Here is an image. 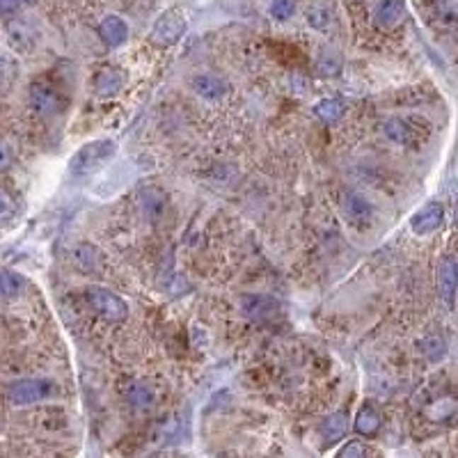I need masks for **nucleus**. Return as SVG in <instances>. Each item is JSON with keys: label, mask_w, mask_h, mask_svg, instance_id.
<instances>
[{"label": "nucleus", "mask_w": 458, "mask_h": 458, "mask_svg": "<svg viewBox=\"0 0 458 458\" xmlns=\"http://www.w3.org/2000/svg\"><path fill=\"white\" fill-rule=\"evenodd\" d=\"M74 266L78 270H83V273H96L101 268V255H99V250H96L94 246H90V243H81L76 250H74Z\"/></svg>", "instance_id": "obj_14"}, {"label": "nucleus", "mask_w": 458, "mask_h": 458, "mask_svg": "<svg viewBox=\"0 0 458 458\" xmlns=\"http://www.w3.org/2000/svg\"><path fill=\"white\" fill-rule=\"evenodd\" d=\"M346 426H348L346 415H344V413H333V415H330L328 420L324 422V426H321L324 440H326V442H337L339 437H344Z\"/></svg>", "instance_id": "obj_18"}, {"label": "nucleus", "mask_w": 458, "mask_h": 458, "mask_svg": "<svg viewBox=\"0 0 458 458\" xmlns=\"http://www.w3.org/2000/svg\"><path fill=\"white\" fill-rule=\"evenodd\" d=\"M193 90L207 101H220L222 96H227L229 85L225 78H220L216 74H200L193 78Z\"/></svg>", "instance_id": "obj_10"}, {"label": "nucleus", "mask_w": 458, "mask_h": 458, "mask_svg": "<svg viewBox=\"0 0 458 458\" xmlns=\"http://www.w3.org/2000/svg\"><path fill=\"white\" fill-rule=\"evenodd\" d=\"M403 12H406L403 0H381L376 7L374 18L381 28H394V25L401 23Z\"/></svg>", "instance_id": "obj_12"}, {"label": "nucleus", "mask_w": 458, "mask_h": 458, "mask_svg": "<svg viewBox=\"0 0 458 458\" xmlns=\"http://www.w3.org/2000/svg\"><path fill=\"white\" fill-rule=\"evenodd\" d=\"M437 289H440V298L445 300L447 307H454L456 298V261L454 257H445L437 268Z\"/></svg>", "instance_id": "obj_11"}, {"label": "nucleus", "mask_w": 458, "mask_h": 458, "mask_svg": "<svg viewBox=\"0 0 458 458\" xmlns=\"http://www.w3.org/2000/svg\"><path fill=\"white\" fill-rule=\"evenodd\" d=\"M55 392V385L44 378H28V381H18L9 387V401L16 406H28L37 403L42 399L51 396Z\"/></svg>", "instance_id": "obj_5"}, {"label": "nucleus", "mask_w": 458, "mask_h": 458, "mask_svg": "<svg viewBox=\"0 0 458 458\" xmlns=\"http://www.w3.org/2000/svg\"><path fill=\"white\" fill-rule=\"evenodd\" d=\"M183 33H186V18H183L177 9H170V12H165V14H161L159 18H156L154 30H151V39L156 44L168 46V44L179 42Z\"/></svg>", "instance_id": "obj_6"}, {"label": "nucleus", "mask_w": 458, "mask_h": 458, "mask_svg": "<svg viewBox=\"0 0 458 458\" xmlns=\"http://www.w3.org/2000/svg\"><path fill=\"white\" fill-rule=\"evenodd\" d=\"M14 211H16V204H14V200H12V195L0 188V220L12 218Z\"/></svg>", "instance_id": "obj_26"}, {"label": "nucleus", "mask_w": 458, "mask_h": 458, "mask_svg": "<svg viewBox=\"0 0 458 458\" xmlns=\"http://www.w3.org/2000/svg\"><path fill=\"white\" fill-rule=\"evenodd\" d=\"M383 133L387 140L401 144V147H420L424 142L420 124L415 120H408V117H392V120H387L383 124Z\"/></svg>", "instance_id": "obj_4"}, {"label": "nucleus", "mask_w": 458, "mask_h": 458, "mask_svg": "<svg viewBox=\"0 0 458 458\" xmlns=\"http://www.w3.org/2000/svg\"><path fill=\"white\" fill-rule=\"evenodd\" d=\"M422 350H424V355L428 360H433V362H437V360H442L445 353H447V342L440 337V335H428L426 339H422Z\"/></svg>", "instance_id": "obj_20"}, {"label": "nucleus", "mask_w": 458, "mask_h": 458, "mask_svg": "<svg viewBox=\"0 0 458 458\" xmlns=\"http://www.w3.org/2000/svg\"><path fill=\"white\" fill-rule=\"evenodd\" d=\"M344 110H346V105H344L342 99H324V101H319L316 108H314L316 117L321 122H326V124L339 122V120H342Z\"/></svg>", "instance_id": "obj_17"}, {"label": "nucleus", "mask_w": 458, "mask_h": 458, "mask_svg": "<svg viewBox=\"0 0 458 458\" xmlns=\"http://www.w3.org/2000/svg\"><path fill=\"white\" fill-rule=\"evenodd\" d=\"M124 85V78L117 69H103L96 74L94 78V92L103 96V99H108V96H115L117 92L122 90Z\"/></svg>", "instance_id": "obj_15"}, {"label": "nucleus", "mask_w": 458, "mask_h": 458, "mask_svg": "<svg viewBox=\"0 0 458 458\" xmlns=\"http://www.w3.org/2000/svg\"><path fill=\"white\" fill-rule=\"evenodd\" d=\"M115 149H117V144L113 140H94V142L83 144V147L74 154V159L69 161L71 174L83 177V174L94 172L96 168H101L105 161L113 159Z\"/></svg>", "instance_id": "obj_1"}, {"label": "nucleus", "mask_w": 458, "mask_h": 458, "mask_svg": "<svg viewBox=\"0 0 458 458\" xmlns=\"http://www.w3.org/2000/svg\"><path fill=\"white\" fill-rule=\"evenodd\" d=\"M21 285H23L21 277H16V275H0V298L16 294V291L21 289Z\"/></svg>", "instance_id": "obj_24"}, {"label": "nucleus", "mask_w": 458, "mask_h": 458, "mask_svg": "<svg viewBox=\"0 0 458 458\" xmlns=\"http://www.w3.org/2000/svg\"><path fill=\"white\" fill-rule=\"evenodd\" d=\"M126 401L129 406H133L135 411H147L154 403V389L147 383H131L129 389H126Z\"/></svg>", "instance_id": "obj_16"}, {"label": "nucleus", "mask_w": 458, "mask_h": 458, "mask_svg": "<svg viewBox=\"0 0 458 458\" xmlns=\"http://www.w3.org/2000/svg\"><path fill=\"white\" fill-rule=\"evenodd\" d=\"M337 458H365V447L360 442H348Z\"/></svg>", "instance_id": "obj_28"}, {"label": "nucleus", "mask_w": 458, "mask_h": 458, "mask_svg": "<svg viewBox=\"0 0 458 458\" xmlns=\"http://www.w3.org/2000/svg\"><path fill=\"white\" fill-rule=\"evenodd\" d=\"M344 218L350 225H367L374 218V207L362 193H348L342 204Z\"/></svg>", "instance_id": "obj_9"}, {"label": "nucleus", "mask_w": 458, "mask_h": 458, "mask_svg": "<svg viewBox=\"0 0 458 458\" xmlns=\"http://www.w3.org/2000/svg\"><path fill=\"white\" fill-rule=\"evenodd\" d=\"M14 161V154H12V147L5 142V140H0V172H5L9 170V165H12Z\"/></svg>", "instance_id": "obj_27"}, {"label": "nucleus", "mask_w": 458, "mask_h": 458, "mask_svg": "<svg viewBox=\"0 0 458 458\" xmlns=\"http://www.w3.org/2000/svg\"><path fill=\"white\" fill-rule=\"evenodd\" d=\"M316 69L321 76H335V74H339V69H342V60H339L335 53H324L319 57Z\"/></svg>", "instance_id": "obj_22"}, {"label": "nucleus", "mask_w": 458, "mask_h": 458, "mask_svg": "<svg viewBox=\"0 0 458 458\" xmlns=\"http://www.w3.org/2000/svg\"><path fill=\"white\" fill-rule=\"evenodd\" d=\"M18 5H23L21 0H0V14H12Z\"/></svg>", "instance_id": "obj_29"}, {"label": "nucleus", "mask_w": 458, "mask_h": 458, "mask_svg": "<svg viewBox=\"0 0 458 458\" xmlns=\"http://www.w3.org/2000/svg\"><path fill=\"white\" fill-rule=\"evenodd\" d=\"M294 12H296L294 0H273L270 14H273V18H277V21H287V18L294 16Z\"/></svg>", "instance_id": "obj_23"}, {"label": "nucleus", "mask_w": 458, "mask_h": 458, "mask_svg": "<svg viewBox=\"0 0 458 458\" xmlns=\"http://www.w3.org/2000/svg\"><path fill=\"white\" fill-rule=\"evenodd\" d=\"M282 303L273 296L264 294H248L241 300V311L246 314L250 321H257V324H266V321H275L282 316Z\"/></svg>", "instance_id": "obj_3"}, {"label": "nucleus", "mask_w": 458, "mask_h": 458, "mask_svg": "<svg viewBox=\"0 0 458 458\" xmlns=\"http://www.w3.org/2000/svg\"><path fill=\"white\" fill-rule=\"evenodd\" d=\"M330 18H333V14H330V9L326 5H314L307 12V21L311 28H316V30H326L330 25Z\"/></svg>", "instance_id": "obj_21"}, {"label": "nucleus", "mask_w": 458, "mask_h": 458, "mask_svg": "<svg viewBox=\"0 0 458 458\" xmlns=\"http://www.w3.org/2000/svg\"><path fill=\"white\" fill-rule=\"evenodd\" d=\"M21 3H25V5H30V3H35V0H21Z\"/></svg>", "instance_id": "obj_30"}, {"label": "nucleus", "mask_w": 458, "mask_h": 458, "mask_svg": "<svg viewBox=\"0 0 458 458\" xmlns=\"http://www.w3.org/2000/svg\"><path fill=\"white\" fill-rule=\"evenodd\" d=\"M144 197V209H147V213H154V211H163V207H165V197L161 193H156V190H147L142 195Z\"/></svg>", "instance_id": "obj_25"}, {"label": "nucleus", "mask_w": 458, "mask_h": 458, "mask_svg": "<svg viewBox=\"0 0 458 458\" xmlns=\"http://www.w3.org/2000/svg\"><path fill=\"white\" fill-rule=\"evenodd\" d=\"M442 220H445L442 202L431 200V202H426L424 207L411 218V229L417 234V236H426V234H433L435 229H440Z\"/></svg>", "instance_id": "obj_8"}, {"label": "nucleus", "mask_w": 458, "mask_h": 458, "mask_svg": "<svg viewBox=\"0 0 458 458\" xmlns=\"http://www.w3.org/2000/svg\"><path fill=\"white\" fill-rule=\"evenodd\" d=\"M87 300H90V305L94 307L96 314L108 321H124L129 316V305L117 294H113L110 289L90 287L87 289Z\"/></svg>", "instance_id": "obj_2"}, {"label": "nucleus", "mask_w": 458, "mask_h": 458, "mask_svg": "<svg viewBox=\"0 0 458 458\" xmlns=\"http://www.w3.org/2000/svg\"><path fill=\"white\" fill-rule=\"evenodd\" d=\"M378 428H381V415L372 406H365L355 417V431L362 435H374Z\"/></svg>", "instance_id": "obj_19"}, {"label": "nucleus", "mask_w": 458, "mask_h": 458, "mask_svg": "<svg viewBox=\"0 0 458 458\" xmlns=\"http://www.w3.org/2000/svg\"><path fill=\"white\" fill-rule=\"evenodd\" d=\"M30 105L37 115L42 117H53L64 108V99L62 94L53 90L51 85L46 83H35L30 87Z\"/></svg>", "instance_id": "obj_7"}, {"label": "nucleus", "mask_w": 458, "mask_h": 458, "mask_svg": "<svg viewBox=\"0 0 458 458\" xmlns=\"http://www.w3.org/2000/svg\"><path fill=\"white\" fill-rule=\"evenodd\" d=\"M99 35L108 46H120L129 37V28H126L120 16H105L99 25Z\"/></svg>", "instance_id": "obj_13"}]
</instances>
